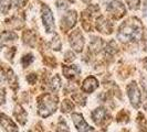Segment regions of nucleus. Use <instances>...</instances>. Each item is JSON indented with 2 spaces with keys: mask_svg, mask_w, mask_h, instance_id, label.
<instances>
[{
  "mask_svg": "<svg viewBox=\"0 0 147 132\" xmlns=\"http://www.w3.org/2000/svg\"><path fill=\"white\" fill-rule=\"evenodd\" d=\"M143 34V27L137 19H129L125 21L118 30L117 37L122 42L138 41Z\"/></svg>",
  "mask_w": 147,
  "mask_h": 132,
  "instance_id": "1",
  "label": "nucleus"
},
{
  "mask_svg": "<svg viewBox=\"0 0 147 132\" xmlns=\"http://www.w3.org/2000/svg\"><path fill=\"white\" fill-rule=\"evenodd\" d=\"M39 106V113L41 117H49L52 115L58 107V97L51 94H44L40 96L38 99Z\"/></svg>",
  "mask_w": 147,
  "mask_h": 132,
  "instance_id": "2",
  "label": "nucleus"
},
{
  "mask_svg": "<svg viewBox=\"0 0 147 132\" xmlns=\"http://www.w3.org/2000/svg\"><path fill=\"white\" fill-rule=\"evenodd\" d=\"M106 10L114 19H121L126 13L124 5L118 0H113L112 2H110L109 6L106 7Z\"/></svg>",
  "mask_w": 147,
  "mask_h": 132,
  "instance_id": "3",
  "label": "nucleus"
},
{
  "mask_svg": "<svg viewBox=\"0 0 147 132\" xmlns=\"http://www.w3.org/2000/svg\"><path fill=\"white\" fill-rule=\"evenodd\" d=\"M42 21L48 33H51L54 31V17L52 15V11L48 6L42 7Z\"/></svg>",
  "mask_w": 147,
  "mask_h": 132,
  "instance_id": "4",
  "label": "nucleus"
},
{
  "mask_svg": "<svg viewBox=\"0 0 147 132\" xmlns=\"http://www.w3.org/2000/svg\"><path fill=\"white\" fill-rule=\"evenodd\" d=\"M127 94H128V97L131 99V103L135 108H138V106L140 105V89L137 87V84L135 81L131 83L128 86H127Z\"/></svg>",
  "mask_w": 147,
  "mask_h": 132,
  "instance_id": "5",
  "label": "nucleus"
},
{
  "mask_svg": "<svg viewBox=\"0 0 147 132\" xmlns=\"http://www.w3.org/2000/svg\"><path fill=\"white\" fill-rule=\"evenodd\" d=\"M76 19H78V15L74 10L66 12L65 15H63V18L61 19V29L65 32L72 29L76 23Z\"/></svg>",
  "mask_w": 147,
  "mask_h": 132,
  "instance_id": "6",
  "label": "nucleus"
},
{
  "mask_svg": "<svg viewBox=\"0 0 147 132\" xmlns=\"http://www.w3.org/2000/svg\"><path fill=\"white\" fill-rule=\"evenodd\" d=\"M70 44L75 52H82L84 46V37L80 30H75L70 35Z\"/></svg>",
  "mask_w": 147,
  "mask_h": 132,
  "instance_id": "7",
  "label": "nucleus"
},
{
  "mask_svg": "<svg viewBox=\"0 0 147 132\" xmlns=\"http://www.w3.org/2000/svg\"><path fill=\"white\" fill-rule=\"evenodd\" d=\"M72 120H73L74 125L76 127V129L79 130V132H95L93 128H91L85 122V120L83 119L82 115L80 113H72Z\"/></svg>",
  "mask_w": 147,
  "mask_h": 132,
  "instance_id": "8",
  "label": "nucleus"
},
{
  "mask_svg": "<svg viewBox=\"0 0 147 132\" xmlns=\"http://www.w3.org/2000/svg\"><path fill=\"white\" fill-rule=\"evenodd\" d=\"M92 119L96 125H101L109 119V113L104 108H97L92 112Z\"/></svg>",
  "mask_w": 147,
  "mask_h": 132,
  "instance_id": "9",
  "label": "nucleus"
},
{
  "mask_svg": "<svg viewBox=\"0 0 147 132\" xmlns=\"http://www.w3.org/2000/svg\"><path fill=\"white\" fill-rule=\"evenodd\" d=\"M96 29L102 33L110 34V33H112V24L104 17H98L96 19Z\"/></svg>",
  "mask_w": 147,
  "mask_h": 132,
  "instance_id": "10",
  "label": "nucleus"
},
{
  "mask_svg": "<svg viewBox=\"0 0 147 132\" xmlns=\"http://www.w3.org/2000/svg\"><path fill=\"white\" fill-rule=\"evenodd\" d=\"M97 87H98V81L93 76L88 77L85 81H83V84H82V90L85 91V93H88V94L93 93Z\"/></svg>",
  "mask_w": 147,
  "mask_h": 132,
  "instance_id": "11",
  "label": "nucleus"
},
{
  "mask_svg": "<svg viewBox=\"0 0 147 132\" xmlns=\"http://www.w3.org/2000/svg\"><path fill=\"white\" fill-rule=\"evenodd\" d=\"M62 72H63V75L65 76L66 78H69V79H75L80 75V73H81L80 68L76 65H72V66L63 65L62 66Z\"/></svg>",
  "mask_w": 147,
  "mask_h": 132,
  "instance_id": "12",
  "label": "nucleus"
},
{
  "mask_svg": "<svg viewBox=\"0 0 147 132\" xmlns=\"http://www.w3.org/2000/svg\"><path fill=\"white\" fill-rule=\"evenodd\" d=\"M1 125H2V128L5 129L6 132H18V128H17V125L13 123V121L10 120V119H9L6 115H3V113H2V116H1Z\"/></svg>",
  "mask_w": 147,
  "mask_h": 132,
  "instance_id": "13",
  "label": "nucleus"
},
{
  "mask_svg": "<svg viewBox=\"0 0 147 132\" xmlns=\"http://www.w3.org/2000/svg\"><path fill=\"white\" fill-rule=\"evenodd\" d=\"M13 113H15V117L17 118V120L21 125L26 123V121H27V113H26V111L22 109L20 106H16V109Z\"/></svg>",
  "mask_w": 147,
  "mask_h": 132,
  "instance_id": "14",
  "label": "nucleus"
},
{
  "mask_svg": "<svg viewBox=\"0 0 147 132\" xmlns=\"http://www.w3.org/2000/svg\"><path fill=\"white\" fill-rule=\"evenodd\" d=\"M49 86H50V89L52 91H58L59 90L60 87H61V78H60L59 75H55V76L52 77Z\"/></svg>",
  "mask_w": 147,
  "mask_h": 132,
  "instance_id": "15",
  "label": "nucleus"
},
{
  "mask_svg": "<svg viewBox=\"0 0 147 132\" xmlns=\"http://www.w3.org/2000/svg\"><path fill=\"white\" fill-rule=\"evenodd\" d=\"M23 39H24V42L28 44V45L33 46L34 43H36V35H34V33H33V32H31V31H27V32H24V34H23Z\"/></svg>",
  "mask_w": 147,
  "mask_h": 132,
  "instance_id": "16",
  "label": "nucleus"
},
{
  "mask_svg": "<svg viewBox=\"0 0 147 132\" xmlns=\"http://www.w3.org/2000/svg\"><path fill=\"white\" fill-rule=\"evenodd\" d=\"M73 108H74L73 103H72L71 100L65 99V100H63V103H62V106H61V111H62V112H64V113H66V112L72 111Z\"/></svg>",
  "mask_w": 147,
  "mask_h": 132,
  "instance_id": "17",
  "label": "nucleus"
},
{
  "mask_svg": "<svg viewBox=\"0 0 147 132\" xmlns=\"http://www.w3.org/2000/svg\"><path fill=\"white\" fill-rule=\"evenodd\" d=\"M8 83L11 85V87L12 88H16L17 87V77H16V75L13 74V72L11 71V69H8Z\"/></svg>",
  "mask_w": 147,
  "mask_h": 132,
  "instance_id": "18",
  "label": "nucleus"
},
{
  "mask_svg": "<svg viewBox=\"0 0 147 132\" xmlns=\"http://www.w3.org/2000/svg\"><path fill=\"white\" fill-rule=\"evenodd\" d=\"M17 39V34L13 33V32H8V31H5L2 33V42L5 43L6 41H13Z\"/></svg>",
  "mask_w": 147,
  "mask_h": 132,
  "instance_id": "19",
  "label": "nucleus"
},
{
  "mask_svg": "<svg viewBox=\"0 0 147 132\" xmlns=\"http://www.w3.org/2000/svg\"><path fill=\"white\" fill-rule=\"evenodd\" d=\"M10 3H11V0H2L1 1V12L3 15H6L9 9H10Z\"/></svg>",
  "mask_w": 147,
  "mask_h": 132,
  "instance_id": "20",
  "label": "nucleus"
},
{
  "mask_svg": "<svg viewBox=\"0 0 147 132\" xmlns=\"http://www.w3.org/2000/svg\"><path fill=\"white\" fill-rule=\"evenodd\" d=\"M126 3L128 5V7L129 9H132V10H136V9H138L140 5V0H125Z\"/></svg>",
  "mask_w": 147,
  "mask_h": 132,
  "instance_id": "21",
  "label": "nucleus"
},
{
  "mask_svg": "<svg viewBox=\"0 0 147 132\" xmlns=\"http://www.w3.org/2000/svg\"><path fill=\"white\" fill-rule=\"evenodd\" d=\"M58 132H70L69 131V128H67V125H66V123H65V121L62 120V118L60 119V121H59Z\"/></svg>",
  "mask_w": 147,
  "mask_h": 132,
  "instance_id": "22",
  "label": "nucleus"
},
{
  "mask_svg": "<svg viewBox=\"0 0 147 132\" xmlns=\"http://www.w3.org/2000/svg\"><path fill=\"white\" fill-rule=\"evenodd\" d=\"M33 59H33V55L32 54H27V55H24L22 57V64L24 66H28L33 62Z\"/></svg>",
  "mask_w": 147,
  "mask_h": 132,
  "instance_id": "23",
  "label": "nucleus"
},
{
  "mask_svg": "<svg viewBox=\"0 0 147 132\" xmlns=\"http://www.w3.org/2000/svg\"><path fill=\"white\" fill-rule=\"evenodd\" d=\"M27 81H29L30 84H34L36 81H37V76H36V74H30L27 76Z\"/></svg>",
  "mask_w": 147,
  "mask_h": 132,
  "instance_id": "24",
  "label": "nucleus"
},
{
  "mask_svg": "<svg viewBox=\"0 0 147 132\" xmlns=\"http://www.w3.org/2000/svg\"><path fill=\"white\" fill-rule=\"evenodd\" d=\"M65 62H71V61H73L74 59V54L73 53H71V52H67L65 54Z\"/></svg>",
  "mask_w": 147,
  "mask_h": 132,
  "instance_id": "25",
  "label": "nucleus"
},
{
  "mask_svg": "<svg viewBox=\"0 0 147 132\" xmlns=\"http://www.w3.org/2000/svg\"><path fill=\"white\" fill-rule=\"evenodd\" d=\"M26 3H27V0H16L17 7H23Z\"/></svg>",
  "mask_w": 147,
  "mask_h": 132,
  "instance_id": "26",
  "label": "nucleus"
},
{
  "mask_svg": "<svg viewBox=\"0 0 147 132\" xmlns=\"http://www.w3.org/2000/svg\"><path fill=\"white\" fill-rule=\"evenodd\" d=\"M142 84H143V87H144V89L147 91V77H144V78L142 79Z\"/></svg>",
  "mask_w": 147,
  "mask_h": 132,
  "instance_id": "27",
  "label": "nucleus"
},
{
  "mask_svg": "<svg viewBox=\"0 0 147 132\" xmlns=\"http://www.w3.org/2000/svg\"><path fill=\"white\" fill-rule=\"evenodd\" d=\"M143 65H144V67H145V68L147 69V57L144 59V61H143Z\"/></svg>",
  "mask_w": 147,
  "mask_h": 132,
  "instance_id": "28",
  "label": "nucleus"
},
{
  "mask_svg": "<svg viewBox=\"0 0 147 132\" xmlns=\"http://www.w3.org/2000/svg\"><path fill=\"white\" fill-rule=\"evenodd\" d=\"M145 13L147 15V1L145 2Z\"/></svg>",
  "mask_w": 147,
  "mask_h": 132,
  "instance_id": "29",
  "label": "nucleus"
},
{
  "mask_svg": "<svg viewBox=\"0 0 147 132\" xmlns=\"http://www.w3.org/2000/svg\"><path fill=\"white\" fill-rule=\"evenodd\" d=\"M82 1H83V2H85V3H88L91 0H82Z\"/></svg>",
  "mask_w": 147,
  "mask_h": 132,
  "instance_id": "30",
  "label": "nucleus"
},
{
  "mask_svg": "<svg viewBox=\"0 0 147 132\" xmlns=\"http://www.w3.org/2000/svg\"><path fill=\"white\" fill-rule=\"evenodd\" d=\"M31 132H38V129H33V130H32Z\"/></svg>",
  "mask_w": 147,
  "mask_h": 132,
  "instance_id": "31",
  "label": "nucleus"
}]
</instances>
